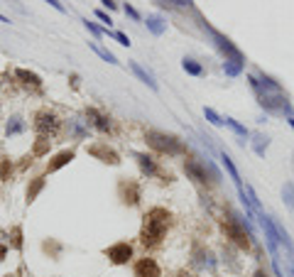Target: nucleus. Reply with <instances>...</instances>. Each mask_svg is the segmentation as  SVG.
<instances>
[{"mask_svg":"<svg viewBox=\"0 0 294 277\" xmlns=\"http://www.w3.org/2000/svg\"><path fill=\"white\" fill-rule=\"evenodd\" d=\"M69 130H72L76 138H88V128H83V125L76 123V120H69Z\"/></svg>","mask_w":294,"mask_h":277,"instance_id":"obj_29","label":"nucleus"},{"mask_svg":"<svg viewBox=\"0 0 294 277\" xmlns=\"http://www.w3.org/2000/svg\"><path fill=\"white\" fill-rule=\"evenodd\" d=\"M253 277H267V273H265V270H262V268H257V270H255V273H253Z\"/></svg>","mask_w":294,"mask_h":277,"instance_id":"obj_41","label":"nucleus"},{"mask_svg":"<svg viewBox=\"0 0 294 277\" xmlns=\"http://www.w3.org/2000/svg\"><path fill=\"white\" fill-rule=\"evenodd\" d=\"M133 275L135 277H162V268H159V263L154 260V258H140V260H135L133 263Z\"/></svg>","mask_w":294,"mask_h":277,"instance_id":"obj_13","label":"nucleus"},{"mask_svg":"<svg viewBox=\"0 0 294 277\" xmlns=\"http://www.w3.org/2000/svg\"><path fill=\"white\" fill-rule=\"evenodd\" d=\"M145 142L147 147L157 155H167V157H179V155H186V145L177 135L172 133H162V130H147L145 133Z\"/></svg>","mask_w":294,"mask_h":277,"instance_id":"obj_3","label":"nucleus"},{"mask_svg":"<svg viewBox=\"0 0 294 277\" xmlns=\"http://www.w3.org/2000/svg\"><path fill=\"white\" fill-rule=\"evenodd\" d=\"M128 67H130V71H133V74H135V76H138L143 83H147L152 91H157V88H159V86H157V81H154V76H152L147 69H143L138 62H128Z\"/></svg>","mask_w":294,"mask_h":277,"instance_id":"obj_17","label":"nucleus"},{"mask_svg":"<svg viewBox=\"0 0 294 277\" xmlns=\"http://www.w3.org/2000/svg\"><path fill=\"white\" fill-rule=\"evenodd\" d=\"M123 10H125V15H128V17H133V20H140V12H138L133 5H123Z\"/></svg>","mask_w":294,"mask_h":277,"instance_id":"obj_35","label":"nucleus"},{"mask_svg":"<svg viewBox=\"0 0 294 277\" xmlns=\"http://www.w3.org/2000/svg\"><path fill=\"white\" fill-rule=\"evenodd\" d=\"M7 248H10V245H5V243H0V263L5 260V255H7Z\"/></svg>","mask_w":294,"mask_h":277,"instance_id":"obj_39","label":"nucleus"},{"mask_svg":"<svg viewBox=\"0 0 294 277\" xmlns=\"http://www.w3.org/2000/svg\"><path fill=\"white\" fill-rule=\"evenodd\" d=\"M49 150H52V140L37 138L35 145H32V157H44V155H49Z\"/></svg>","mask_w":294,"mask_h":277,"instance_id":"obj_22","label":"nucleus"},{"mask_svg":"<svg viewBox=\"0 0 294 277\" xmlns=\"http://www.w3.org/2000/svg\"><path fill=\"white\" fill-rule=\"evenodd\" d=\"M118 197H120V201L125 206H130V208L140 206V201H143V187H140V182L138 179H120L118 182Z\"/></svg>","mask_w":294,"mask_h":277,"instance_id":"obj_8","label":"nucleus"},{"mask_svg":"<svg viewBox=\"0 0 294 277\" xmlns=\"http://www.w3.org/2000/svg\"><path fill=\"white\" fill-rule=\"evenodd\" d=\"M147 30H149L154 37H159V35H164V30H167V22H164L159 15H147Z\"/></svg>","mask_w":294,"mask_h":277,"instance_id":"obj_19","label":"nucleus"},{"mask_svg":"<svg viewBox=\"0 0 294 277\" xmlns=\"http://www.w3.org/2000/svg\"><path fill=\"white\" fill-rule=\"evenodd\" d=\"M223 125H228V128H230L238 138H243V140L250 135V133H248V128H245V125H240V123H238V120H233V118H223Z\"/></svg>","mask_w":294,"mask_h":277,"instance_id":"obj_27","label":"nucleus"},{"mask_svg":"<svg viewBox=\"0 0 294 277\" xmlns=\"http://www.w3.org/2000/svg\"><path fill=\"white\" fill-rule=\"evenodd\" d=\"M0 22H2V25H10V17H5V15L0 12Z\"/></svg>","mask_w":294,"mask_h":277,"instance_id":"obj_42","label":"nucleus"},{"mask_svg":"<svg viewBox=\"0 0 294 277\" xmlns=\"http://www.w3.org/2000/svg\"><path fill=\"white\" fill-rule=\"evenodd\" d=\"M101 2H103V5H106V7H108V10H115V7H118V5H115V2H113V0H101Z\"/></svg>","mask_w":294,"mask_h":277,"instance_id":"obj_40","label":"nucleus"},{"mask_svg":"<svg viewBox=\"0 0 294 277\" xmlns=\"http://www.w3.org/2000/svg\"><path fill=\"white\" fill-rule=\"evenodd\" d=\"M103 255L108 258L110 265H128L135 258V248L128 240H118V243H110L108 248H103Z\"/></svg>","mask_w":294,"mask_h":277,"instance_id":"obj_7","label":"nucleus"},{"mask_svg":"<svg viewBox=\"0 0 294 277\" xmlns=\"http://www.w3.org/2000/svg\"><path fill=\"white\" fill-rule=\"evenodd\" d=\"M220 228H223L225 238H230V243H235L240 250H250V238H253L250 218L243 221L238 213H233L230 208H225V216L220 218Z\"/></svg>","mask_w":294,"mask_h":277,"instance_id":"obj_2","label":"nucleus"},{"mask_svg":"<svg viewBox=\"0 0 294 277\" xmlns=\"http://www.w3.org/2000/svg\"><path fill=\"white\" fill-rule=\"evenodd\" d=\"M169 277H196V275H194L191 270H186V268H179V270H174Z\"/></svg>","mask_w":294,"mask_h":277,"instance_id":"obj_36","label":"nucleus"},{"mask_svg":"<svg viewBox=\"0 0 294 277\" xmlns=\"http://www.w3.org/2000/svg\"><path fill=\"white\" fill-rule=\"evenodd\" d=\"M172 211L164 206H152L145 211L143 216V226H140V245L145 250H157L162 248L169 228H172Z\"/></svg>","mask_w":294,"mask_h":277,"instance_id":"obj_1","label":"nucleus"},{"mask_svg":"<svg viewBox=\"0 0 294 277\" xmlns=\"http://www.w3.org/2000/svg\"><path fill=\"white\" fill-rule=\"evenodd\" d=\"M199 25H201V30H204V32H209V35H211V40H214L216 49H219L220 54L225 57V62H238V64H245V57H243V52H240V49H238V47H235V44H233V42L225 37V35H220L219 30H214V27H211L206 20H201Z\"/></svg>","mask_w":294,"mask_h":277,"instance_id":"obj_5","label":"nucleus"},{"mask_svg":"<svg viewBox=\"0 0 294 277\" xmlns=\"http://www.w3.org/2000/svg\"><path fill=\"white\" fill-rule=\"evenodd\" d=\"M133 157H135V162H138V167L143 169V174H145V177L172 182V174H169V172H164V169L157 164V159H154V157H149V155H145V152H133Z\"/></svg>","mask_w":294,"mask_h":277,"instance_id":"obj_9","label":"nucleus"},{"mask_svg":"<svg viewBox=\"0 0 294 277\" xmlns=\"http://www.w3.org/2000/svg\"><path fill=\"white\" fill-rule=\"evenodd\" d=\"M194 263L201 268V270H214V258H211V253L206 250V248H201V245H194Z\"/></svg>","mask_w":294,"mask_h":277,"instance_id":"obj_16","label":"nucleus"},{"mask_svg":"<svg viewBox=\"0 0 294 277\" xmlns=\"http://www.w3.org/2000/svg\"><path fill=\"white\" fill-rule=\"evenodd\" d=\"M169 2H174V5H182V7H191V5H194V0H169Z\"/></svg>","mask_w":294,"mask_h":277,"instance_id":"obj_38","label":"nucleus"},{"mask_svg":"<svg viewBox=\"0 0 294 277\" xmlns=\"http://www.w3.org/2000/svg\"><path fill=\"white\" fill-rule=\"evenodd\" d=\"M15 174V164L10 157H0V182H10Z\"/></svg>","mask_w":294,"mask_h":277,"instance_id":"obj_23","label":"nucleus"},{"mask_svg":"<svg viewBox=\"0 0 294 277\" xmlns=\"http://www.w3.org/2000/svg\"><path fill=\"white\" fill-rule=\"evenodd\" d=\"M96 17H98V20H101V22H106V25H108V27H110V25H113V17H110V15H108V12H103V10H96Z\"/></svg>","mask_w":294,"mask_h":277,"instance_id":"obj_34","label":"nucleus"},{"mask_svg":"<svg viewBox=\"0 0 294 277\" xmlns=\"http://www.w3.org/2000/svg\"><path fill=\"white\" fill-rule=\"evenodd\" d=\"M44 184H47L44 177H32V179H30V184H27V189H25V201H27V206L37 201V197L42 194Z\"/></svg>","mask_w":294,"mask_h":277,"instance_id":"obj_15","label":"nucleus"},{"mask_svg":"<svg viewBox=\"0 0 294 277\" xmlns=\"http://www.w3.org/2000/svg\"><path fill=\"white\" fill-rule=\"evenodd\" d=\"M204 118H206L211 125H216V128H220V125H223V118H220L214 108H204Z\"/></svg>","mask_w":294,"mask_h":277,"instance_id":"obj_28","label":"nucleus"},{"mask_svg":"<svg viewBox=\"0 0 294 277\" xmlns=\"http://www.w3.org/2000/svg\"><path fill=\"white\" fill-rule=\"evenodd\" d=\"M86 152L91 155V157H96V159H101L103 164H110V167H118L120 164V155L106 142V140H98V142H91L88 147H86Z\"/></svg>","mask_w":294,"mask_h":277,"instance_id":"obj_10","label":"nucleus"},{"mask_svg":"<svg viewBox=\"0 0 294 277\" xmlns=\"http://www.w3.org/2000/svg\"><path fill=\"white\" fill-rule=\"evenodd\" d=\"M223 71L228 76H238L243 71V64H238V62H223Z\"/></svg>","mask_w":294,"mask_h":277,"instance_id":"obj_30","label":"nucleus"},{"mask_svg":"<svg viewBox=\"0 0 294 277\" xmlns=\"http://www.w3.org/2000/svg\"><path fill=\"white\" fill-rule=\"evenodd\" d=\"M287 123H290V125L294 128V116H292V118H287Z\"/></svg>","mask_w":294,"mask_h":277,"instance_id":"obj_43","label":"nucleus"},{"mask_svg":"<svg viewBox=\"0 0 294 277\" xmlns=\"http://www.w3.org/2000/svg\"><path fill=\"white\" fill-rule=\"evenodd\" d=\"M88 47H91V49H93V52H96V54H98V57H101L103 62H108V64H118L115 54H110L108 49H103V47H101L98 42H88Z\"/></svg>","mask_w":294,"mask_h":277,"instance_id":"obj_25","label":"nucleus"},{"mask_svg":"<svg viewBox=\"0 0 294 277\" xmlns=\"http://www.w3.org/2000/svg\"><path fill=\"white\" fill-rule=\"evenodd\" d=\"M12 79H15L20 86H25L27 91H32V93L42 96V79H39V74L17 67V69H12Z\"/></svg>","mask_w":294,"mask_h":277,"instance_id":"obj_12","label":"nucleus"},{"mask_svg":"<svg viewBox=\"0 0 294 277\" xmlns=\"http://www.w3.org/2000/svg\"><path fill=\"white\" fill-rule=\"evenodd\" d=\"M267 145H270V140L265 138V135H260V133H255V135H253V150H255V155H257V157H265Z\"/></svg>","mask_w":294,"mask_h":277,"instance_id":"obj_26","label":"nucleus"},{"mask_svg":"<svg viewBox=\"0 0 294 277\" xmlns=\"http://www.w3.org/2000/svg\"><path fill=\"white\" fill-rule=\"evenodd\" d=\"M83 27H86L93 37H103V35H106V30H101V27H98L96 22H91V20H83Z\"/></svg>","mask_w":294,"mask_h":277,"instance_id":"obj_32","label":"nucleus"},{"mask_svg":"<svg viewBox=\"0 0 294 277\" xmlns=\"http://www.w3.org/2000/svg\"><path fill=\"white\" fill-rule=\"evenodd\" d=\"M182 69L186 71V74H191V76H204V67L196 59H191V57H184L182 59Z\"/></svg>","mask_w":294,"mask_h":277,"instance_id":"obj_24","label":"nucleus"},{"mask_svg":"<svg viewBox=\"0 0 294 277\" xmlns=\"http://www.w3.org/2000/svg\"><path fill=\"white\" fill-rule=\"evenodd\" d=\"M184 172H186V177H189V179H194V182H196V184H201V187L219 184V182L214 179V174L209 172L206 162H201V159H196V157H186V159H184Z\"/></svg>","mask_w":294,"mask_h":277,"instance_id":"obj_6","label":"nucleus"},{"mask_svg":"<svg viewBox=\"0 0 294 277\" xmlns=\"http://www.w3.org/2000/svg\"><path fill=\"white\" fill-rule=\"evenodd\" d=\"M7 236H10V238H7V245L20 253V250H22V226H12Z\"/></svg>","mask_w":294,"mask_h":277,"instance_id":"obj_21","label":"nucleus"},{"mask_svg":"<svg viewBox=\"0 0 294 277\" xmlns=\"http://www.w3.org/2000/svg\"><path fill=\"white\" fill-rule=\"evenodd\" d=\"M44 2H49V5H52L54 10H59V12H67V7H64V5H62L59 0H44Z\"/></svg>","mask_w":294,"mask_h":277,"instance_id":"obj_37","label":"nucleus"},{"mask_svg":"<svg viewBox=\"0 0 294 277\" xmlns=\"http://www.w3.org/2000/svg\"><path fill=\"white\" fill-rule=\"evenodd\" d=\"M74 157H76V150L69 147V150H62V152H57L49 162H47V172L49 174H54V172H59L62 167H67L69 162H74Z\"/></svg>","mask_w":294,"mask_h":277,"instance_id":"obj_14","label":"nucleus"},{"mask_svg":"<svg viewBox=\"0 0 294 277\" xmlns=\"http://www.w3.org/2000/svg\"><path fill=\"white\" fill-rule=\"evenodd\" d=\"M106 35H108V37H113V40H118L123 47H130V40H128V35H123V32H108V30H106Z\"/></svg>","mask_w":294,"mask_h":277,"instance_id":"obj_33","label":"nucleus"},{"mask_svg":"<svg viewBox=\"0 0 294 277\" xmlns=\"http://www.w3.org/2000/svg\"><path fill=\"white\" fill-rule=\"evenodd\" d=\"M86 123H88V128H93V130H98V133H110V130H113L110 116H108L106 111L96 108V106H88V108H86Z\"/></svg>","mask_w":294,"mask_h":277,"instance_id":"obj_11","label":"nucleus"},{"mask_svg":"<svg viewBox=\"0 0 294 277\" xmlns=\"http://www.w3.org/2000/svg\"><path fill=\"white\" fill-rule=\"evenodd\" d=\"M282 197H285L287 206H294V184H285L282 187Z\"/></svg>","mask_w":294,"mask_h":277,"instance_id":"obj_31","label":"nucleus"},{"mask_svg":"<svg viewBox=\"0 0 294 277\" xmlns=\"http://www.w3.org/2000/svg\"><path fill=\"white\" fill-rule=\"evenodd\" d=\"M32 130L37 133V138H49V140L59 138L62 118L54 111H49V108H37L32 113Z\"/></svg>","mask_w":294,"mask_h":277,"instance_id":"obj_4","label":"nucleus"},{"mask_svg":"<svg viewBox=\"0 0 294 277\" xmlns=\"http://www.w3.org/2000/svg\"><path fill=\"white\" fill-rule=\"evenodd\" d=\"M220 162H223V167L228 169V174H230V179L235 182V187H238V192L243 189V179H240V174H238V169H235V164H233V159L225 155V152H220Z\"/></svg>","mask_w":294,"mask_h":277,"instance_id":"obj_18","label":"nucleus"},{"mask_svg":"<svg viewBox=\"0 0 294 277\" xmlns=\"http://www.w3.org/2000/svg\"><path fill=\"white\" fill-rule=\"evenodd\" d=\"M27 130V123L20 118V116H12L10 120H7V125H5V135L10 138V135H17V133H25Z\"/></svg>","mask_w":294,"mask_h":277,"instance_id":"obj_20","label":"nucleus"}]
</instances>
